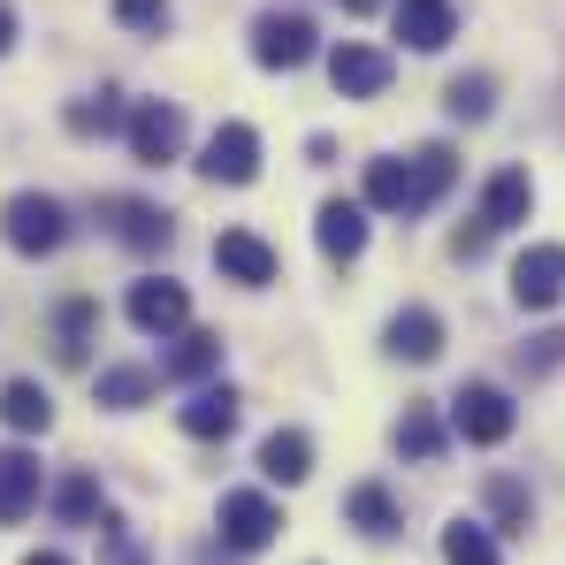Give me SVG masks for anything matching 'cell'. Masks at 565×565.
<instances>
[{
    "label": "cell",
    "instance_id": "cell-9",
    "mask_svg": "<svg viewBox=\"0 0 565 565\" xmlns=\"http://www.w3.org/2000/svg\"><path fill=\"white\" fill-rule=\"evenodd\" d=\"M512 298H520L527 313L558 306L565 298V245H527V253L512 260Z\"/></svg>",
    "mask_w": 565,
    "mask_h": 565
},
{
    "label": "cell",
    "instance_id": "cell-31",
    "mask_svg": "<svg viewBox=\"0 0 565 565\" xmlns=\"http://www.w3.org/2000/svg\"><path fill=\"white\" fill-rule=\"evenodd\" d=\"M512 367L535 382V375H551V367H565V321L558 329H543V337H527L520 352H512Z\"/></svg>",
    "mask_w": 565,
    "mask_h": 565
},
{
    "label": "cell",
    "instance_id": "cell-27",
    "mask_svg": "<svg viewBox=\"0 0 565 565\" xmlns=\"http://www.w3.org/2000/svg\"><path fill=\"white\" fill-rule=\"evenodd\" d=\"M54 337H62L54 352H62L70 367H85V352H93V298H70V306L54 313Z\"/></svg>",
    "mask_w": 565,
    "mask_h": 565
},
{
    "label": "cell",
    "instance_id": "cell-2",
    "mask_svg": "<svg viewBox=\"0 0 565 565\" xmlns=\"http://www.w3.org/2000/svg\"><path fill=\"white\" fill-rule=\"evenodd\" d=\"M214 527H222V551L253 558V551H268V543L282 535V504L268 497V489H230L222 512H214Z\"/></svg>",
    "mask_w": 565,
    "mask_h": 565
},
{
    "label": "cell",
    "instance_id": "cell-25",
    "mask_svg": "<svg viewBox=\"0 0 565 565\" xmlns=\"http://www.w3.org/2000/svg\"><path fill=\"white\" fill-rule=\"evenodd\" d=\"M99 512H107V504H99L93 473H62V481H54V520H62V527H99Z\"/></svg>",
    "mask_w": 565,
    "mask_h": 565
},
{
    "label": "cell",
    "instance_id": "cell-30",
    "mask_svg": "<svg viewBox=\"0 0 565 565\" xmlns=\"http://www.w3.org/2000/svg\"><path fill=\"white\" fill-rule=\"evenodd\" d=\"M444 107H451V122H489V107H497V85H489V77H451Z\"/></svg>",
    "mask_w": 565,
    "mask_h": 565
},
{
    "label": "cell",
    "instance_id": "cell-3",
    "mask_svg": "<svg viewBox=\"0 0 565 565\" xmlns=\"http://www.w3.org/2000/svg\"><path fill=\"white\" fill-rule=\"evenodd\" d=\"M512 428H520V405H512L497 382H467V390L451 397V436H459V444H481V451H489V444H504Z\"/></svg>",
    "mask_w": 565,
    "mask_h": 565
},
{
    "label": "cell",
    "instance_id": "cell-32",
    "mask_svg": "<svg viewBox=\"0 0 565 565\" xmlns=\"http://www.w3.org/2000/svg\"><path fill=\"white\" fill-rule=\"evenodd\" d=\"M115 122H122L115 93H93V99H77V107H70V130H77V138H107Z\"/></svg>",
    "mask_w": 565,
    "mask_h": 565
},
{
    "label": "cell",
    "instance_id": "cell-19",
    "mask_svg": "<svg viewBox=\"0 0 565 565\" xmlns=\"http://www.w3.org/2000/svg\"><path fill=\"white\" fill-rule=\"evenodd\" d=\"M31 504H39V459H31V451H8V444H0V527L31 520Z\"/></svg>",
    "mask_w": 565,
    "mask_h": 565
},
{
    "label": "cell",
    "instance_id": "cell-8",
    "mask_svg": "<svg viewBox=\"0 0 565 565\" xmlns=\"http://www.w3.org/2000/svg\"><path fill=\"white\" fill-rule=\"evenodd\" d=\"M329 85L344 99H382L390 93V54H382V46H360V39L329 46Z\"/></svg>",
    "mask_w": 565,
    "mask_h": 565
},
{
    "label": "cell",
    "instance_id": "cell-17",
    "mask_svg": "<svg viewBox=\"0 0 565 565\" xmlns=\"http://www.w3.org/2000/svg\"><path fill=\"white\" fill-rule=\"evenodd\" d=\"M535 214V184H527V169H497L489 184H481V222L489 230H520Z\"/></svg>",
    "mask_w": 565,
    "mask_h": 565
},
{
    "label": "cell",
    "instance_id": "cell-11",
    "mask_svg": "<svg viewBox=\"0 0 565 565\" xmlns=\"http://www.w3.org/2000/svg\"><path fill=\"white\" fill-rule=\"evenodd\" d=\"M214 268L230 282H245V290H268V282H276V245L253 237V230H222V237H214Z\"/></svg>",
    "mask_w": 565,
    "mask_h": 565
},
{
    "label": "cell",
    "instance_id": "cell-4",
    "mask_svg": "<svg viewBox=\"0 0 565 565\" xmlns=\"http://www.w3.org/2000/svg\"><path fill=\"white\" fill-rule=\"evenodd\" d=\"M122 130H130V161H146V169H169L184 153V107L177 99H138Z\"/></svg>",
    "mask_w": 565,
    "mask_h": 565
},
{
    "label": "cell",
    "instance_id": "cell-24",
    "mask_svg": "<svg viewBox=\"0 0 565 565\" xmlns=\"http://www.w3.org/2000/svg\"><path fill=\"white\" fill-rule=\"evenodd\" d=\"M444 565H504V551H497V535H489V520H451L444 527Z\"/></svg>",
    "mask_w": 565,
    "mask_h": 565
},
{
    "label": "cell",
    "instance_id": "cell-12",
    "mask_svg": "<svg viewBox=\"0 0 565 565\" xmlns=\"http://www.w3.org/2000/svg\"><path fill=\"white\" fill-rule=\"evenodd\" d=\"M313 245L344 268V260H360L367 253V199H329L321 214H313Z\"/></svg>",
    "mask_w": 565,
    "mask_h": 565
},
{
    "label": "cell",
    "instance_id": "cell-35",
    "mask_svg": "<svg viewBox=\"0 0 565 565\" xmlns=\"http://www.w3.org/2000/svg\"><path fill=\"white\" fill-rule=\"evenodd\" d=\"M8 46H15V8L0 0V54H8Z\"/></svg>",
    "mask_w": 565,
    "mask_h": 565
},
{
    "label": "cell",
    "instance_id": "cell-23",
    "mask_svg": "<svg viewBox=\"0 0 565 565\" xmlns=\"http://www.w3.org/2000/svg\"><path fill=\"white\" fill-rule=\"evenodd\" d=\"M214 367H222V337H214V329H184L161 375H169V382H206Z\"/></svg>",
    "mask_w": 565,
    "mask_h": 565
},
{
    "label": "cell",
    "instance_id": "cell-36",
    "mask_svg": "<svg viewBox=\"0 0 565 565\" xmlns=\"http://www.w3.org/2000/svg\"><path fill=\"white\" fill-rule=\"evenodd\" d=\"M23 565H70V558H62V551H31Z\"/></svg>",
    "mask_w": 565,
    "mask_h": 565
},
{
    "label": "cell",
    "instance_id": "cell-29",
    "mask_svg": "<svg viewBox=\"0 0 565 565\" xmlns=\"http://www.w3.org/2000/svg\"><path fill=\"white\" fill-rule=\"evenodd\" d=\"M489 512H497V527H504V535H527V520H535V497H527L512 473H497V481H489Z\"/></svg>",
    "mask_w": 565,
    "mask_h": 565
},
{
    "label": "cell",
    "instance_id": "cell-37",
    "mask_svg": "<svg viewBox=\"0 0 565 565\" xmlns=\"http://www.w3.org/2000/svg\"><path fill=\"white\" fill-rule=\"evenodd\" d=\"M337 8H352V15H375L382 0H337Z\"/></svg>",
    "mask_w": 565,
    "mask_h": 565
},
{
    "label": "cell",
    "instance_id": "cell-22",
    "mask_svg": "<svg viewBox=\"0 0 565 565\" xmlns=\"http://www.w3.org/2000/svg\"><path fill=\"white\" fill-rule=\"evenodd\" d=\"M0 420H8L15 436H46V428H54V397H46L39 382H8V390H0Z\"/></svg>",
    "mask_w": 565,
    "mask_h": 565
},
{
    "label": "cell",
    "instance_id": "cell-34",
    "mask_svg": "<svg viewBox=\"0 0 565 565\" xmlns=\"http://www.w3.org/2000/svg\"><path fill=\"white\" fill-rule=\"evenodd\" d=\"M115 23L122 31H161L169 23V0H115Z\"/></svg>",
    "mask_w": 565,
    "mask_h": 565
},
{
    "label": "cell",
    "instance_id": "cell-28",
    "mask_svg": "<svg viewBox=\"0 0 565 565\" xmlns=\"http://www.w3.org/2000/svg\"><path fill=\"white\" fill-rule=\"evenodd\" d=\"M153 367H99V405H115V413H130V405H146L153 397Z\"/></svg>",
    "mask_w": 565,
    "mask_h": 565
},
{
    "label": "cell",
    "instance_id": "cell-7",
    "mask_svg": "<svg viewBox=\"0 0 565 565\" xmlns=\"http://www.w3.org/2000/svg\"><path fill=\"white\" fill-rule=\"evenodd\" d=\"M253 62H260V70H306V62H313V23H306V15H260V23H253Z\"/></svg>",
    "mask_w": 565,
    "mask_h": 565
},
{
    "label": "cell",
    "instance_id": "cell-33",
    "mask_svg": "<svg viewBox=\"0 0 565 565\" xmlns=\"http://www.w3.org/2000/svg\"><path fill=\"white\" fill-rule=\"evenodd\" d=\"M99 551H107V565H146V551L130 543V527L115 512H99Z\"/></svg>",
    "mask_w": 565,
    "mask_h": 565
},
{
    "label": "cell",
    "instance_id": "cell-5",
    "mask_svg": "<svg viewBox=\"0 0 565 565\" xmlns=\"http://www.w3.org/2000/svg\"><path fill=\"white\" fill-rule=\"evenodd\" d=\"M199 177H206V184H253V177H260V130H253V122H222V130L199 146Z\"/></svg>",
    "mask_w": 565,
    "mask_h": 565
},
{
    "label": "cell",
    "instance_id": "cell-14",
    "mask_svg": "<svg viewBox=\"0 0 565 565\" xmlns=\"http://www.w3.org/2000/svg\"><path fill=\"white\" fill-rule=\"evenodd\" d=\"M397 39L413 54H444L459 39V8L451 0H397Z\"/></svg>",
    "mask_w": 565,
    "mask_h": 565
},
{
    "label": "cell",
    "instance_id": "cell-16",
    "mask_svg": "<svg viewBox=\"0 0 565 565\" xmlns=\"http://www.w3.org/2000/svg\"><path fill=\"white\" fill-rule=\"evenodd\" d=\"M375 214H420V184H413V161H397V153H382L367 161V191H360Z\"/></svg>",
    "mask_w": 565,
    "mask_h": 565
},
{
    "label": "cell",
    "instance_id": "cell-10",
    "mask_svg": "<svg viewBox=\"0 0 565 565\" xmlns=\"http://www.w3.org/2000/svg\"><path fill=\"white\" fill-rule=\"evenodd\" d=\"M382 352H390V360L428 367V360L444 352V313H436V306H397V313H390V329H382Z\"/></svg>",
    "mask_w": 565,
    "mask_h": 565
},
{
    "label": "cell",
    "instance_id": "cell-13",
    "mask_svg": "<svg viewBox=\"0 0 565 565\" xmlns=\"http://www.w3.org/2000/svg\"><path fill=\"white\" fill-rule=\"evenodd\" d=\"M107 222H115V237H122L130 253H161V245L177 237V214L153 206V199H107Z\"/></svg>",
    "mask_w": 565,
    "mask_h": 565
},
{
    "label": "cell",
    "instance_id": "cell-26",
    "mask_svg": "<svg viewBox=\"0 0 565 565\" xmlns=\"http://www.w3.org/2000/svg\"><path fill=\"white\" fill-rule=\"evenodd\" d=\"M413 184H420V214H428L444 191L459 184V153H451V146H420V153H413Z\"/></svg>",
    "mask_w": 565,
    "mask_h": 565
},
{
    "label": "cell",
    "instance_id": "cell-15",
    "mask_svg": "<svg viewBox=\"0 0 565 565\" xmlns=\"http://www.w3.org/2000/svg\"><path fill=\"white\" fill-rule=\"evenodd\" d=\"M177 420H184V436H199V444L237 436V390H230V382H199V390H191V405L177 413Z\"/></svg>",
    "mask_w": 565,
    "mask_h": 565
},
{
    "label": "cell",
    "instance_id": "cell-20",
    "mask_svg": "<svg viewBox=\"0 0 565 565\" xmlns=\"http://www.w3.org/2000/svg\"><path fill=\"white\" fill-rule=\"evenodd\" d=\"M260 473L282 481V489H298V481L313 473V436H306V428H276V436L260 444Z\"/></svg>",
    "mask_w": 565,
    "mask_h": 565
},
{
    "label": "cell",
    "instance_id": "cell-21",
    "mask_svg": "<svg viewBox=\"0 0 565 565\" xmlns=\"http://www.w3.org/2000/svg\"><path fill=\"white\" fill-rule=\"evenodd\" d=\"M390 444H397V459H413V467L444 459V420H436V405H405L397 428H390Z\"/></svg>",
    "mask_w": 565,
    "mask_h": 565
},
{
    "label": "cell",
    "instance_id": "cell-1",
    "mask_svg": "<svg viewBox=\"0 0 565 565\" xmlns=\"http://www.w3.org/2000/svg\"><path fill=\"white\" fill-rule=\"evenodd\" d=\"M0 237H8V253H23V260L62 253V245H70V206L46 199V191H15V199L0 206Z\"/></svg>",
    "mask_w": 565,
    "mask_h": 565
},
{
    "label": "cell",
    "instance_id": "cell-6",
    "mask_svg": "<svg viewBox=\"0 0 565 565\" xmlns=\"http://www.w3.org/2000/svg\"><path fill=\"white\" fill-rule=\"evenodd\" d=\"M130 329H146V337H184L191 329V290L169 282V276L130 282Z\"/></svg>",
    "mask_w": 565,
    "mask_h": 565
},
{
    "label": "cell",
    "instance_id": "cell-18",
    "mask_svg": "<svg viewBox=\"0 0 565 565\" xmlns=\"http://www.w3.org/2000/svg\"><path fill=\"white\" fill-rule=\"evenodd\" d=\"M344 520H352L367 543H390V535L405 527V512H397V497H390L382 481H352V489H344Z\"/></svg>",
    "mask_w": 565,
    "mask_h": 565
}]
</instances>
